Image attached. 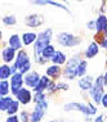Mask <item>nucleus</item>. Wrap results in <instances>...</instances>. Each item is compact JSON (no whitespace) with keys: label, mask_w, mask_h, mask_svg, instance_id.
<instances>
[{"label":"nucleus","mask_w":107,"mask_h":122,"mask_svg":"<svg viewBox=\"0 0 107 122\" xmlns=\"http://www.w3.org/2000/svg\"><path fill=\"white\" fill-rule=\"evenodd\" d=\"M67 54H66L65 51L62 50H56L54 55L52 57V59L49 62H52V64H56V66H59V67H62L63 64L66 63V61H67Z\"/></svg>","instance_id":"20"},{"label":"nucleus","mask_w":107,"mask_h":122,"mask_svg":"<svg viewBox=\"0 0 107 122\" xmlns=\"http://www.w3.org/2000/svg\"><path fill=\"white\" fill-rule=\"evenodd\" d=\"M17 116H18L19 122H30V111H27V109L19 111V113Z\"/></svg>","instance_id":"31"},{"label":"nucleus","mask_w":107,"mask_h":122,"mask_svg":"<svg viewBox=\"0 0 107 122\" xmlns=\"http://www.w3.org/2000/svg\"><path fill=\"white\" fill-rule=\"evenodd\" d=\"M53 39H56V42L62 48H75V46H79L83 42L81 36L75 35L72 32H66V31L58 32L56 35V37Z\"/></svg>","instance_id":"5"},{"label":"nucleus","mask_w":107,"mask_h":122,"mask_svg":"<svg viewBox=\"0 0 107 122\" xmlns=\"http://www.w3.org/2000/svg\"><path fill=\"white\" fill-rule=\"evenodd\" d=\"M85 103H86V105H88V109L90 112V116H92V117L97 116V114H98V107H96V105L93 104L90 100H86Z\"/></svg>","instance_id":"32"},{"label":"nucleus","mask_w":107,"mask_h":122,"mask_svg":"<svg viewBox=\"0 0 107 122\" xmlns=\"http://www.w3.org/2000/svg\"><path fill=\"white\" fill-rule=\"evenodd\" d=\"M25 25L27 26L28 28L31 30H36L39 27H41L45 23V17L40 13H31V14H27L23 19Z\"/></svg>","instance_id":"7"},{"label":"nucleus","mask_w":107,"mask_h":122,"mask_svg":"<svg viewBox=\"0 0 107 122\" xmlns=\"http://www.w3.org/2000/svg\"><path fill=\"white\" fill-rule=\"evenodd\" d=\"M9 48L14 49L16 51L21 50L23 49V45H22V41H21V35L19 34H12L11 36L8 37V41H6Z\"/></svg>","instance_id":"18"},{"label":"nucleus","mask_w":107,"mask_h":122,"mask_svg":"<svg viewBox=\"0 0 107 122\" xmlns=\"http://www.w3.org/2000/svg\"><path fill=\"white\" fill-rule=\"evenodd\" d=\"M106 86H107V82L105 81V72L101 73L99 76H97V77H94L93 86L88 91V95L90 98V102H92L96 107L99 105V103H101V98L106 94Z\"/></svg>","instance_id":"3"},{"label":"nucleus","mask_w":107,"mask_h":122,"mask_svg":"<svg viewBox=\"0 0 107 122\" xmlns=\"http://www.w3.org/2000/svg\"><path fill=\"white\" fill-rule=\"evenodd\" d=\"M63 111L65 112H79V113L84 114V117L90 116L88 105H86V103H83V102H70V103H66L63 105Z\"/></svg>","instance_id":"8"},{"label":"nucleus","mask_w":107,"mask_h":122,"mask_svg":"<svg viewBox=\"0 0 107 122\" xmlns=\"http://www.w3.org/2000/svg\"><path fill=\"white\" fill-rule=\"evenodd\" d=\"M16 51L14 49L9 48V46H3L1 51H0V59L3 61L4 64H9L11 66L13 62H14V58H16Z\"/></svg>","instance_id":"12"},{"label":"nucleus","mask_w":107,"mask_h":122,"mask_svg":"<svg viewBox=\"0 0 107 122\" xmlns=\"http://www.w3.org/2000/svg\"><path fill=\"white\" fill-rule=\"evenodd\" d=\"M32 70V61H31V55L27 51V49H21L16 53V58L14 62L11 64V72L12 75L16 72H19L22 76L28 73Z\"/></svg>","instance_id":"1"},{"label":"nucleus","mask_w":107,"mask_h":122,"mask_svg":"<svg viewBox=\"0 0 107 122\" xmlns=\"http://www.w3.org/2000/svg\"><path fill=\"white\" fill-rule=\"evenodd\" d=\"M14 100H17L18 103H19V105L27 107V105H30V104L32 103V91L30 90V89L23 86L21 90L16 94Z\"/></svg>","instance_id":"10"},{"label":"nucleus","mask_w":107,"mask_h":122,"mask_svg":"<svg viewBox=\"0 0 107 122\" xmlns=\"http://www.w3.org/2000/svg\"><path fill=\"white\" fill-rule=\"evenodd\" d=\"M44 4H45V5H52V6H54V8H58V9H62L63 12H66V13H68V14H71V9H70L67 5L62 4V3L52 1V0H44Z\"/></svg>","instance_id":"26"},{"label":"nucleus","mask_w":107,"mask_h":122,"mask_svg":"<svg viewBox=\"0 0 107 122\" xmlns=\"http://www.w3.org/2000/svg\"><path fill=\"white\" fill-rule=\"evenodd\" d=\"M99 51H101V49H99L98 44L94 41H90L89 45L85 48L84 53H83V55H84V59L85 61H89V59H93L94 57L99 54Z\"/></svg>","instance_id":"15"},{"label":"nucleus","mask_w":107,"mask_h":122,"mask_svg":"<svg viewBox=\"0 0 107 122\" xmlns=\"http://www.w3.org/2000/svg\"><path fill=\"white\" fill-rule=\"evenodd\" d=\"M48 122H65L62 120V118H54V120H51V121H48Z\"/></svg>","instance_id":"38"},{"label":"nucleus","mask_w":107,"mask_h":122,"mask_svg":"<svg viewBox=\"0 0 107 122\" xmlns=\"http://www.w3.org/2000/svg\"><path fill=\"white\" fill-rule=\"evenodd\" d=\"M39 78H40L39 71L31 70V71L28 72V73L23 75V86L27 87V89H30V90H32V89L35 87V85L38 84Z\"/></svg>","instance_id":"11"},{"label":"nucleus","mask_w":107,"mask_h":122,"mask_svg":"<svg viewBox=\"0 0 107 122\" xmlns=\"http://www.w3.org/2000/svg\"><path fill=\"white\" fill-rule=\"evenodd\" d=\"M96 19V34H107V15L98 14Z\"/></svg>","instance_id":"16"},{"label":"nucleus","mask_w":107,"mask_h":122,"mask_svg":"<svg viewBox=\"0 0 107 122\" xmlns=\"http://www.w3.org/2000/svg\"><path fill=\"white\" fill-rule=\"evenodd\" d=\"M88 66H89L88 61H85L84 58L79 62L78 68H76V78H80V77H83V76L86 75V72H88Z\"/></svg>","instance_id":"21"},{"label":"nucleus","mask_w":107,"mask_h":122,"mask_svg":"<svg viewBox=\"0 0 107 122\" xmlns=\"http://www.w3.org/2000/svg\"><path fill=\"white\" fill-rule=\"evenodd\" d=\"M86 28H88L89 31H94L96 32V19L94 18L86 22Z\"/></svg>","instance_id":"33"},{"label":"nucleus","mask_w":107,"mask_h":122,"mask_svg":"<svg viewBox=\"0 0 107 122\" xmlns=\"http://www.w3.org/2000/svg\"><path fill=\"white\" fill-rule=\"evenodd\" d=\"M14 100V98L11 97V95H8V97H3L0 98V112H6V109L9 108V105L12 104V102Z\"/></svg>","instance_id":"25"},{"label":"nucleus","mask_w":107,"mask_h":122,"mask_svg":"<svg viewBox=\"0 0 107 122\" xmlns=\"http://www.w3.org/2000/svg\"><path fill=\"white\" fill-rule=\"evenodd\" d=\"M12 76L11 72V66L9 64H0V81H8Z\"/></svg>","instance_id":"22"},{"label":"nucleus","mask_w":107,"mask_h":122,"mask_svg":"<svg viewBox=\"0 0 107 122\" xmlns=\"http://www.w3.org/2000/svg\"><path fill=\"white\" fill-rule=\"evenodd\" d=\"M48 99V95L45 93H32V103H40V102H44Z\"/></svg>","instance_id":"29"},{"label":"nucleus","mask_w":107,"mask_h":122,"mask_svg":"<svg viewBox=\"0 0 107 122\" xmlns=\"http://www.w3.org/2000/svg\"><path fill=\"white\" fill-rule=\"evenodd\" d=\"M106 1H102V5H101V8H99V13H98V14H106Z\"/></svg>","instance_id":"37"},{"label":"nucleus","mask_w":107,"mask_h":122,"mask_svg":"<svg viewBox=\"0 0 107 122\" xmlns=\"http://www.w3.org/2000/svg\"><path fill=\"white\" fill-rule=\"evenodd\" d=\"M105 118H106L105 113H98L97 116H94V118H93L92 122H105V121H106Z\"/></svg>","instance_id":"34"},{"label":"nucleus","mask_w":107,"mask_h":122,"mask_svg":"<svg viewBox=\"0 0 107 122\" xmlns=\"http://www.w3.org/2000/svg\"><path fill=\"white\" fill-rule=\"evenodd\" d=\"M67 122H75V121H72V120H70V121H67Z\"/></svg>","instance_id":"41"},{"label":"nucleus","mask_w":107,"mask_h":122,"mask_svg":"<svg viewBox=\"0 0 107 122\" xmlns=\"http://www.w3.org/2000/svg\"><path fill=\"white\" fill-rule=\"evenodd\" d=\"M1 22L5 26H8V27H12V26L17 25L18 19H17V15L16 14H6V15H3L1 17Z\"/></svg>","instance_id":"24"},{"label":"nucleus","mask_w":107,"mask_h":122,"mask_svg":"<svg viewBox=\"0 0 107 122\" xmlns=\"http://www.w3.org/2000/svg\"><path fill=\"white\" fill-rule=\"evenodd\" d=\"M56 89L57 91H68L70 90V85L66 81H56Z\"/></svg>","instance_id":"30"},{"label":"nucleus","mask_w":107,"mask_h":122,"mask_svg":"<svg viewBox=\"0 0 107 122\" xmlns=\"http://www.w3.org/2000/svg\"><path fill=\"white\" fill-rule=\"evenodd\" d=\"M3 41V31H1V28H0V42Z\"/></svg>","instance_id":"40"},{"label":"nucleus","mask_w":107,"mask_h":122,"mask_svg":"<svg viewBox=\"0 0 107 122\" xmlns=\"http://www.w3.org/2000/svg\"><path fill=\"white\" fill-rule=\"evenodd\" d=\"M9 89H11V97L14 98L16 94L23 87V76L19 72H16L9 78Z\"/></svg>","instance_id":"9"},{"label":"nucleus","mask_w":107,"mask_h":122,"mask_svg":"<svg viewBox=\"0 0 107 122\" xmlns=\"http://www.w3.org/2000/svg\"><path fill=\"white\" fill-rule=\"evenodd\" d=\"M48 108H49V99L34 104L32 111H30V122H41L44 120L45 114L48 113Z\"/></svg>","instance_id":"6"},{"label":"nucleus","mask_w":107,"mask_h":122,"mask_svg":"<svg viewBox=\"0 0 107 122\" xmlns=\"http://www.w3.org/2000/svg\"><path fill=\"white\" fill-rule=\"evenodd\" d=\"M83 59L81 54L78 53V54H72L70 58H67L66 63L63 64L65 67H62V76L65 80L63 81H73L76 80V68H78L79 62Z\"/></svg>","instance_id":"4"},{"label":"nucleus","mask_w":107,"mask_h":122,"mask_svg":"<svg viewBox=\"0 0 107 122\" xmlns=\"http://www.w3.org/2000/svg\"><path fill=\"white\" fill-rule=\"evenodd\" d=\"M36 36H38V34H36L35 31H25L22 32L21 35V41H22V45L23 48H27V46H31V45H34V42L36 40Z\"/></svg>","instance_id":"17"},{"label":"nucleus","mask_w":107,"mask_h":122,"mask_svg":"<svg viewBox=\"0 0 107 122\" xmlns=\"http://www.w3.org/2000/svg\"><path fill=\"white\" fill-rule=\"evenodd\" d=\"M5 122H19L18 116L17 114H16V116H8L5 118Z\"/></svg>","instance_id":"36"},{"label":"nucleus","mask_w":107,"mask_h":122,"mask_svg":"<svg viewBox=\"0 0 107 122\" xmlns=\"http://www.w3.org/2000/svg\"><path fill=\"white\" fill-rule=\"evenodd\" d=\"M93 82H94V77L90 75H85L78 80V86L83 93H88L93 86Z\"/></svg>","instance_id":"14"},{"label":"nucleus","mask_w":107,"mask_h":122,"mask_svg":"<svg viewBox=\"0 0 107 122\" xmlns=\"http://www.w3.org/2000/svg\"><path fill=\"white\" fill-rule=\"evenodd\" d=\"M49 82H51V78L46 77L45 75H40V78L38 81V84L35 85V87L32 89V93H45L46 87H48Z\"/></svg>","instance_id":"19"},{"label":"nucleus","mask_w":107,"mask_h":122,"mask_svg":"<svg viewBox=\"0 0 107 122\" xmlns=\"http://www.w3.org/2000/svg\"><path fill=\"white\" fill-rule=\"evenodd\" d=\"M56 50H57V49H56V46H54L53 44H51V45H48L46 48H44V50L41 51V54H40V57H41V58H44L45 61H48V62H49V61L52 59V57L54 55Z\"/></svg>","instance_id":"23"},{"label":"nucleus","mask_w":107,"mask_h":122,"mask_svg":"<svg viewBox=\"0 0 107 122\" xmlns=\"http://www.w3.org/2000/svg\"><path fill=\"white\" fill-rule=\"evenodd\" d=\"M44 75L51 78L52 81H58V78L62 76V67L56 66V64H49V66H46Z\"/></svg>","instance_id":"13"},{"label":"nucleus","mask_w":107,"mask_h":122,"mask_svg":"<svg viewBox=\"0 0 107 122\" xmlns=\"http://www.w3.org/2000/svg\"><path fill=\"white\" fill-rule=\"evenodd\" d=\"M11 95V89H9V81H0V98Z\"/></svg>","instance_id":"28"},{"label":"nucleus","mask_w":107,"mask_h":122,"mask_svg":"<svg viewBox=\"0 0 107 122\" xmlns=\"http://www.w3.org/2000/svg\"><path fill=\"white\" fill-rule=\"evenodd\" d=\"M84 121H85V122H92V121H93V117H90V116H86V117L84 118Z\"/></svg>","instance_id":"39"},{"label":"nucleus","mask_w":107,"mask_h":122,"mask_svg":"<svg viewBox=\"0 0 107 122\" xmlns=\"http://www.w3.org/2000/svg\"><path fill=\"white\" fill-rule=\"evenodd\" d=\"M19 111H21V105H19V103L17 100H13L12 104L9 105V108L6 109L5 113L8 114V116H16V114L19 113Z\"/></svg>","instance_id":"27"},{"label":"nucleus","mask_w":107,"mask_h":122,"mask_svg":"<svg viewBox=\"0 0 107 122\" xmlns=\"http://www.w3.org/2000/svg\"><path fill=\"white\" fill-rule=\"evenodd\" d=\"M99 105L102 107V109H106L107 108V94H105L101 98V103H99Z\"/></svg>","instance_id":"35"},{"label":"nucleus","mask_w":107,"mask_h":122,"mask_svg":"<svg viewBox=\"0 0 107 122\" xmlns=\"http://www.w3.org/2000/svg\"><path fill=\"white\" fill-rule=\"evenodd\" d=\"M36 34H38V36H36V40L34 42V45H32V57H31V59L39 57V55L41 54V51L44 50V48H46L48 45L52 44L54 31H53L52 27H46L44 30H41L40 32H36Z\"/></svg>","instance_id":"2"}]
</instances>
